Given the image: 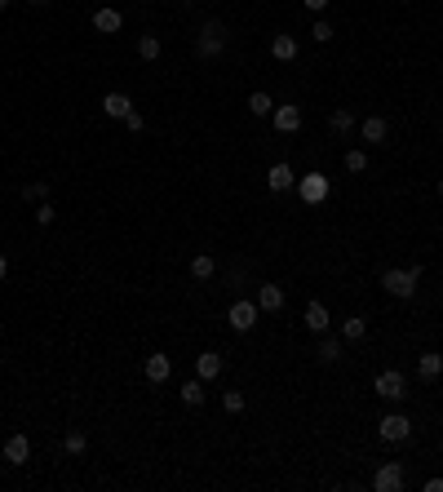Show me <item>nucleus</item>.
<instances>
[{
	"instance_id": "1",
	"label": "nucleus",
	"mask_w": 443,
	"mask_h": 492,
	"mask_svg": "<svg viewBox=\"0 0 443 492\" xmlns=\"http://www.w3.org/2000/svg\"><path fill=\"white\" fill-rule=\"evenodd\" d=\"M226 40H231V36H226V23L208 18V23L200 27V40H195V54H200V58H218L222 49H226Z\"/></svg>"
},
{
	"instance_id": "2",
	"label": "nucleus",
	"mask_w": 443,
	"mask_h": 492,
	"mask_svg": "<svg viewBox=\"0 0 443 492\" xmlns=\"http://www.w3.org/2000/svg\"><path fill=\"white\" fill-rule=\"evenodd\" d=\"M372 390L382 399H390V404H403L413 390H408V377L399 373V368H386V373H377V382H372Z\"/></svg>"
},
{
	"instance_id": "3",
	"label": "nucleus",
	"mask_w": 443,
	"mask_h": 492,
	"mask_svg": "<svg viewBox=\"0 0 443 492\" xmlns=\"http://www.w3.org/2000/svg\"><path fill=\"white\" fill-rule=\"evenodd\" d=\"M417 280H421V266L386 271V275H382V288L390 293V298H413V293H417Z\"/></svg>"
},
{
	"instance_id": "4",
	"label": "nucleus",
	"mask_w": 443,
	"mask_h": 492,
	"mask_svg": "<svg viewBox=\"0 0 443 492\" xmlns=\"http://www.w3.org/2000/svg\"><path fill=\"white\" fill-rule=\"evenodd\" d=\"M377 435H382L386 444H403V439L413 435V421H408L403 413H390V417H382V421H377Z\"/></svg>"
},
{
	"instance_id": "5",
	"label": "nucleus",
	"mask_w": 443,
	"mask_h": 492,
	"mask_svg": "<svg viewBox=\"0 0 443 492\" xmlns=\"http://www.w3.org/2000/svg\"><path fill=\"white\" fill-rule=\"evenodd\" d=\"M372 488H377V492H399V488H403V466H399V462L377 466V474H372Z\"/></svg>"
},
{
	"instance_id": "6",
	"label": "nucleus",
	"mask_w": 443,
	"mask_h": 492,
	"mask_svg": "<svg viewBox=\"0 0 443 492\" xmlns=\"http://www.w3.org/2000/svg\"><path fill=\"white\" fill-rule=\"evenodd\" d=\"M142 373H146V382H151V386H164V382H169V377H173V359L155 351V355H146Z\"/></svg>"
},
{
	"instance_id": "7",
	"label": "nucleus",
	"mask_w": 443,
	"mask_h": 492,
	"mask_svg": "<svg viewBox=\"0 0 443 492\" xmlns=\"http://www.w3.org/2000/svg\"><path fill=\"white\" fill-rule=\"evenodd\" d=\"M297 191H302L306 204H319V200H328V177L324 173H306V177H297Z\"/></svg>"
},
{
	"instance_id": "8",
	"label": "nucleus",
	"mask_w": 443,
	"mask_h": 492,
	"mask_svg": "<svg viewBox=\"0 0 443 492\" xmlns=\"http://www.w3.org/2000/svg\"><path fill=\"white\" fill-rule=\"evenodd\" d=\"M226 320H231L235 333H249V328L257 324V302H235L231 310H226Z\"/></svg>"
},
{
	"instance_id": "9",
	"label": "nucleus",
	"mask_w": 443,
	"mask_h": 492,
	"mask_svg": "<svg viewBox=\"0 0 443 492\" xmlns=\"http://www.w3.org/2000/svg\"><path fill=\"white\" fill-rule=\"evenodd\" d=\"M271 120H275V129H280V134H297V129H302V107H275L271 111Z\"/></svg>"
},
{
	"instance_id": "10",
	"label": "nucleus",
	"mask_w": 443,
	"mask_h": 492,
	"mask_svg": "<svg viewBox=\"0 0 443 492\" xmlns=\"http://www.w3.org/2000/svg\"><path fill=\"white\" fill-rule=\"evenodd\" d=\"M124 27V13L120 9H111V5H102L93 13V31H102V36H116V31Z\"/></svg>"
},
{
	"instance_id": "11",
	"label": "nucleus",
	"mask_w": 443,
	"mask_h": 492,
	"mask_svg": "<svg viewBox=\"0 0 443 492\" xmlns=\"http://www.w3.org/2000/svg\"><path fill=\"white\" fill-rule=\"evenodd\" d=\"M257 310H266V315L284 310V288L280 284H257Z\"/></svg>"
},
{
	"instance_id": "12",
	"label": "nucleus",
	"mask_w": 443,
	"mask_h": 492,
	"mask_svg": "<svg viewBox=\"0 0 443 492\" xmlns=\"http://www.w3.org/2000/svg\"><path fill=\"white\" fill-rule=\"evenodd\" d=\"M27 457H31V439L27 435H9L5 439V462L9 466H27Z\"/></svg>"
},
{
	"instance_id": "13",
	"label": "nucleus",
	"mask_w": 443,
	"mask_h": 492,
	"mask_svg": "<svg viewBox=\"0 0 443 492\" xmlns=\"http://www.w3.org/2000/svg\"><path fill=\"white\" fill-rule=\"evenodd\" d=\"M102 111H107L111 120H124L129 111H134V98H129V93H107L102 98Z\"/></svg>"
},
{
	"instance_id": "14",
	"label": "nucleus",
	"mask_w": 443,
	"mask_h": 492,
	"mask_svg": "<svg viewBox=\"0 0 443 492\" xmlns=\"http://www.w3.org/2000/svg\"><path fill=\"white\" fill-rule=\"evenodd\" d=\"M359 134H364V142H386L390 138V120L386 116H368L364 124H359Z\"/></svg>"
},
{
	"instance_id": "15",
	"label": "nucleus",
	"mask_w": 443,
	"mask_h": 492,
	"mask_svg": "<svg viewBox=\"0 0 443 492\" xmlns=\"http://www.w3.org/2000/svg\"><path fill=\"white\" fill-rule=\"evenodd\" d=\"M266 187H271V191H293V187H297V177H293V169H288V164H271Z\"/></svg>"
},
{
	"instance_id": "16",
	"label": "nucleus",
	"mask_w": 443,
	"mask_h": 492,
	"mask_svg": "<svg viewBox=\"0 0 443 492\" xmlns=\"http://www.w3.org/2000/svg\"><path fill=\"white\" fill-rule=\"evenodd\" d=\"M271 54L280 58V62H297L302 45H297V36H275V40H271Z\"/></svg>"
},
{
	"instance_id": "17",
	"label": "nucleus",
	"mask_w": 443,
	"mask_h": 492,
	"mask_svg": "<svg viewBox=\"0 0 443 492\" xmlns=\"http://www.w3.org/2000/svg\"><path fill=\"white\" fill-rule=\"evenodd\" d=\"M195 377H204V382L222 377V355H218V351H204L200 359H195Z\"/></svg>"
},
{
	"instance_id": "18",
	"label": "nucleus",
	"mask_w": 443,
	"mask_h": 492,
	"mask_svg": "<svg viewBox=\"0 0 443 492\" xmlns=\"http://www.w3.org/2000/svg\"><path fill=\"white\" fill-rule=\"evenodd\" d=\"M443 373V355H435V351H425L421 359H417V377L421 382H435V377Z\"/></svg>"
},
{
	"instance_id": "19",
	"label": "nucleus",
	"mask_w": 443,
	"mask_h": 492,
	"mask_svg": "<svg viewBox=\"0 0 443 492\" xmlns=\"http://www.w3.org/2000/svg\"><path fill=\"white\" fill-rule=\"evenodd\" d=\"M328 129H333L337 138H346L350 129H355V111H350V107H337L333 116H328Z\"/></svg>"
},
{
	"instance_id": "20",
	"label": "nucleus",
	"mask_w": 443,
	"mask_h": 492,
	"mask_svg": "<svg viewBox=\"0 0 443 492\" xmlns=\"http://www.w3.org/2000/svg\"><path fill=\"white\" fill-rule=\"evenodd\" d=\"M306 328H310V333H328V306L324 302H310L306 306Z\"/></svg>"
},
{
	"instance_id": "21",
	"label": "nucleus",
	"mask_w": 443,
	"mask_h": 492,
	"mask_svg": "<svg viewBox=\"0 0 443 492\" xmlns=\"http://www.w3.org/2000/svg\"><path fill=\"white\" fill-rule=\"evenodd\" d=\"M213 275H218V262L208 253H195L191 257V280H213Z\"/></svg>"
},
{
	"instance_id": "22",
	"label": "nucleus",
	"mask_w": 443,
	"mask_h": 492,
	"mask_svg": "<svg viewBox=\"0 0 443 492\" xmlns=\"http://www.w3.org/2000/svg\"><path fill=\"white\" fill-rule=\"evenodd\" d=\"M204 399H208V390H204V377H195V382H187V386H182V404H187V408H200Z\"/></svg>"
},
{
	"instance_id": "23",
	"label": "nucleus",
	"mask_w": 443,
	"mask_h": 492,
	"mask_svg": "<svg viewBox=\"0 0 443 492\" xmlns=\"http://www.w3.org/2000/svg\"><path fill=\"white\" fill-rule=\"evenodd\" d=\"M315 355L324 359V364H337V359H341V341L328 337V333H319V351H315Z\"/></svg>"
},
{
	"instance_id": "24",
	"label": "nucleus",
	"mask_w": 443,
	"mask_h": 492,
	"mask_svg": "<svg viewBox=\"0 0 443 492\" xmlns=\"http://www.w3.org/2000/svg\"><path fill=\"white\" fill-rule=\"evenodd\" d=\"M341 337H346V341H364V337H368V320L350 315L346 324H341Z\"/></svg>"
},
{
	"instance_id": "25",
	"label": "nucleus",
	"mask_w": 443,
	"mask_h": 492,
	"mask_svg": "<svg viewBox=\"0 0 443 492\" xmlns=\"http://www.w3.org/2000/svg\"><path fill=\"white\" fill-rule=\"evenodd\" d=\"M249 111H253V116L261 120V116H271V111H275V102H271V93H249Z\"/></svg>"
},
{
	"instance_id": "26",
	"label": "nucleus",
	"mask_w": 443,
	"mask_h": 492,
	"mask_svg": "<svg viewBox=\"0 0 443 492\" xmlns=\"http://www.w3.org/2000/svg\"><path fill=\"white\" fill-rule=\"evenodd\" d=\"M160 49H164V45H160V36H151V31H146V36L138 40V54H142L146 62H155V58H160Z\"/></svg>"
},
{
	"instance_id": "27",
	"label": "nucleus",
	"mask_w": 443,
	"mask_h": 492,
	"mask_svg": "<svg viewBox=\"0 0 443 492\" xmlns=\"http://www.w3.org/2000/svg\"><path fill=\"white\" fill-rule=\"evenodd\" d=\"M346 169L350 173H364L368 169V151H359V146H355V151H346Z\"/></svg>"
},
{
	"instance_id": "28",
	"label": "nucleus",
	"mask_w": 443,
	"mask_h": 492,
	"mask_svg": "<svg viewBox=\"0 0 443 492\" xmlns=\"http://www.w3.org/2000/svg\"><path fill=\"white\" fill-rule=\"evenodd\" d=\"M222 408L226 413H244V395L240 390H222Z\"/></svg>"
},
{
	"instance_id": "29",
	"label": "nucleus",
	"mask_w": 443,
	"mask_h": 492,
	"mask_svg": "<svg viewBox=\"0 0 443 492\" xmlns=\"http://www.w3.org/2000/svg\"><path fill=\"white\" fill-rule=\"evenodd\" d=\"M31 218H36V226H49V222L58 218V213L49 209V200H40V204H36V213H31Z\"/></svg>"
},
{
	"instance_id": "30",
	"label": "nucleus",
	"mask_w": 443,
	"mask_h": 492,
	"mask_svg": "<svg viewBox=\"0 0 443 492\" xmlns=\"http://www.w3.org/2000/svg\"><path fill=\"white\" fill-rule=\"evenodd\" d=\"M124 124H129V134H142V129H146V116H142V111H129Z\"/></svg>"
},
{
	"instance_id": "31",
	"label": "nucleus",
	"mask_w": 443,
	"mask_h": 492,
	"mask_svg": "<svg viewBox=\"0 0 443 492\" xmlns=\"http://www.w3.org/2000/svg\"><path fill=\"white\" fill-rule=\"evenodd\" d=\"M27 200H49V182H27Z\"/></svg>"
},
{
	"instance_id": "32",
	"label": "nucleus",
	"mask_w": 443,
	"mask_h": 492,
	"mask_svg": "<svg viewBox=\"0 0 443 492\" xmlns=\"http://www.w3.org/2000/svg\"><path fill=\"white\" fill-rule=\"evenodd\" d=\"M85 448H89V439L80 435V430H71V435H67V452H85Z\"/></svg>"
},
{
	"instance_id": "33",
	"label": "nucleus",
	"mask_w": 443,
	"mask_h": 492,
	"mask_svg": "<svg viewBox=\"0 0 443 492\" xmlns=\"http://www.w3.org/2000/svg\"><path fill=\"white\" fill-rule=\"evenodd\" d=\"M310 36H315L319 45H328V40H333V27H328V23H315V31H310Z\"/></svg>"
},
{
	"instance_id": "34",
	"label": "nucleus",
	"mask_w": 443,
	"mask_h": 492,
	"mask_svg": "<svg viewBox=\"0 0 443 492\" xmlns=\"http://www.w3.org/2000/svg\"><path fill=\"white\" fill-rule=\"evenodd\" d=\"M302 5H306L310 13H324V9H328V0H302Z\"/></svg>"
},
{
	"instance_id": "35",
	"label": "nucleus",
	"mask_w": 443,
	"mask_h": 492,
	"mask_svg": "<svg viewBox=\"0 0 443 492\" xmlns=\"http://www.w3.org/2000/svg\"><path fill=\"white\" fill-rule=\"evenodd\" d=\"M425 492H443V479H425Z\"/></svg>"
},
{
	"instance_id": "36",
	"label": "nucleus",
	"mask_w": 443,
	"mask_h": 492,
	"mask_svg": "<svg viewBox=\"0 0 443 492\" xmlns=\"http://www.w3.org/2000/svg\"><path fill=\"white\" fill-rule=\"evenodd\" d=\"M5 275H9V257L0 253V280H5Z\"/></svg>"
},
{
	"instance_id": "37",
	"label": "nucleus",
	"mask_w": 443,
	"mask_h": 492,
	"mask_svg": "<svg viewBox=\"0 0 443 492\" xmlns=\"http://www.w3.org/2000/svg\"><path fill=\"white\" fill-rule=\"evenodd\" d=\"M31 5H49V0H31Z\"/></svg>"
},
{
	"instance_id": "38",
	"label": "nucleus",
	"mask_w": 443,
	"mask_h": 492,
	"mask_svg": "<svg viewBox=\"0 0 443 492\" xmlns=\"http://www.w3.org/2000/svg\"><path fill=\"white\" fill-rule=\"evenodd\" d=\"M0 9H9V0H0Z\"/></svg>"
},
{
	"instance_id": "39",
	"label": "nucleus",
	"mask_w": 443,
	"mask_h": 492,
	"mask_svg": "<svg viewBox=\"0 0 443 492\" xmlns=\"http://www.w3.org/2000/svg\"><path fill=\"white\" fill-rule=\"evenodd\" d=\"M439 195H443V177H439Z\"/></svg>"
}]
</instances>
